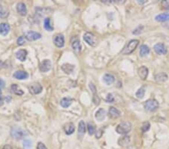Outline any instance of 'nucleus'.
Segmentation results:
<instances>
[{
    "label": "nucleus",
    "instance_id": "f257e3e1",
    "mask_svg": "<svg viewBox=\"0 0 169 149\" xmlns=\"http://www.w3.org/2000/svg\"><path fill=\"white\" fill-rule=\"evenodd\" d=\"M138 43H139V41L136 40V39L130 41L126 45L125 48H123V51H121V53L123 54V55H126V54H129V53H132L138 45Z\"/></svg>",
    "mask_w": 169,
    "mask_h": 149
},
{
    "label": "nucleus",
    "instance_id": "f03ea898",
    "mask_svg": "<svg viewBox=\"0 0 169 149\" xmlns=\"http://www.w3.org/2000/svg\"><path fill=\"white\" fill-rule=\"evenodd\" d=\"M132 130V124L129 121H123L117 125L116 128L117 132L119 134H126Z\"/></svg>",
    "mask_w": 169,
    "mask_h": 149
},
{
    "label": "nucleus",
    "instance_id": "7ed1b4c3",
    "mask_svg": "<svg viewBox=\"0 0 169 149\" xmlns=\"http://www.w3.org/2000/svg\"><path fill=\"white\" fill-rule=\"evenodd\" d=\"M159 108V103L156 99H148L144 103V109L148 112H154Z\"/></svg>",
    "mask_w": 169,
    "mask_h": 149
},
{
    "label": "nucleus",
    "instance_id": "20e7f679",
    "mask_svg": "<svg viewBox=\"0 0 169 149\" xmlns=\"http://www.w3.org/2000/svg\"><path fill=\"white\" fill-rule=\"evenodd\" d=\"M11 136L16 139H20L26 135L25 133V130L20 127H13L11 130Z\"/></svg>",
    "mask_w": 169,
    "mask_h": 149
},
{
    "label": "nucleus",
    "instance_id": "39448f33",
    "mask_svg": "<svg viewBox=\"0 0 169 149\" xmlns=\"http://www.w3.org/2000/svg\"><path fill=\"white\" fill-rule=\"evenodd\" d=\"M83 39L87 44L91 45V46L95 47L96 45V39L93 33H90V32L86 33L83 35Z\"/></svg>",
    "mask_w": 169,
    "mask_h": 149
},
{
    "label": "nucleus",
    "instance_id": "423d86ee",
    "mask_svg": "<svg viewBox=\"0 0 169 149\" xmlns=\"http://www.w3.org/2000/svg\"><path fill=\"white\" fill-rule=\"evenodd\" d=\"M72 47L73 48L74 51L76 53H80L81 50V44L80 40L77 39V36L72 37Z\"/></svg>",
    "mask_w": 169,
    "mask_h": 149
},
{
    "label": "nucleus",
    "instance_id": "0eeeda50",
    "mask_svg": "<svg viewBox=\"0 0 169 149\" xmlns=\"http://www.w3.org/2000/svg\"><path fill=\"white\" fill-rule=\"evenodd\" d=\"M51 62L49 60H44L39 65L40 71L42 72H47L51 69Z\"/></svg>",
    "mask_w": 169,
    "mask_h": 149
},
{
    "label": "nucleus",
    "instance_id": "6e6552de",
    "mask_svg": "<svg viewBox=\"0 0 169 149\" xmlns=\"http://www.w3.org/2000/svg\"><path fill=\"white\" fill-rule=\"evenodd\" d=\"M53 42L55 44V45L58 48H63L64 46L65 39L64 36L62 34H57L53 38Z\"/></svg>",
    "mask_w": 169,
    "mask_h": 149
},
{
    "label": "nucleus",
    "instance_id": "1a4fd4ad",
    "mask_svg": "<svg viewBox=\"0 0 169 149\" xmlns=\"http://www.w3.org/2000/svg\"><path fill=\"white\" fill-rule=\"evenodd\" d=\"M154 51L156 53H158L159 55H163L167 53V48L163 43H158L155 44Z\"/></svg>",
    "mask_w": 169,
    "mask_h": 149
},
{
    "label": "nucleus",
    "instance_id": "9d476101",
    "mask_svg": "<svg viewBox=\"0 0 169 149\" xmlns=\"http://www.w3.org/2000/svg\"><path fill=\"white\" fill-rule=\"evenodd\" d=\"M30 91L32 94H39L42 91V87L39 83H33L29 87Z\"/></svg>",
    "mask_w": 169,
    "mask_h": 149
},
{
    "label": "nucleus",
    "instance_id": "9b49d317",
    "mask_svg": "<svg viewBox=\"0 0 169 149\" xmlns=\"http://www.w3.org/2000/svg\"><path fill=\"white\" fill-rule=\"evenodd\" d=\"M26 38L29 41H35L37 40V39H41V35L40 33H36V32L30 31L26 33Z\"/></svg>",
    "mask_w": 169,
    "mask_h": 149
},
{
    "label": "nucleus",
    "instance_id": "f8f14e48",
    "mask_svg": "<svg viewBox=\"0 0 169 149\" xmlns=\"http://www.w3.org/2000/svg\"><path fill=\"white\" fill-rule=\"evenodd\" d=\"M14 78H17L18 80H24L28 78L29 77V75H28L27 72H26L25 71H22V70H19L14 73Z\"/></svg>",
    "mask_w": 169,
    "mask_h": 149
},
{
    "label": "nucleus",
    "instance_id": "ddd939ff",
    "mask_svg": "<svg viewBox=\"0 0 169 149\" xmlns=\"http://www.w3.org/2000/svg\"><path fill=\"white\" fill-rule=\"evenodd\" d=\"M138 76L141 80H146L148 76V69L146 66H141L138 69Z\"/></svg>",
    "mask_w": 169,
    "mask_h": 149
},
{
    "label": "nucleus",
    "instance_id": "4468645a",
    "mask_svg": "<svg viewBox=\"0 0 169 149\" xmlns=\"http://www.w3.org/2000/svg\"><path fill=\"white\" fill-rule=\"evenodd\" d=\"M17 11L21 16H26L27 14L26 5L23 2H20L17 5Z\"/></svg>",
    "mask_w": 169,
    "mask_h": 149
},
{
    "label": "nucleus",
    "instance_id": "2eb2a0df",
    "mask_svg": "<svg viewBox=\"0 0 169 149\" xmlns=\"http://www.w3.org/2000/svg\"><path fill=\"white\" fill-rule=\"evenodd\" d=\"M10 31L9 25L6 23H2L0 24V34L2 35H6Z\"/></svg>",
    "mask_w": 169,
    "mask_h": 149
},
{
    "label": "nucleus",
    "instance_id": "dca6fc26",
    "mask_svg": "<svg viewBox=\"0 0 169 149\" xmlns=\"http://www.w3.org/2000/svg\"><path fill=\"white\" fill-rule=\"evenodd\" d=\"M26 56H27V51H26V50H19L16 53V57L19 60L22 61V62L26 60Z\"/></svg>",
    "mask_w": 169,
    "mask_h": 149
},
{
    "label": "nucleus",
    "instance_id": "f3484780",
    "mask_svg": "<svg viewBox=\"0 0 169 149\" xmlns=\"http://www.w3.org/2000/svg\"><path fill=\"white\" fill-rule=\"evenodd\" d=\"M156 20L159 21V22H165V21H168L169 20V12L166 13H162L158 15L155 17Z\"/></svg>",
    "mask_w": 169,
    "mask_h": 149
},
{
    "label": "nucleus",
    "instance_id": "a211bd4d",
    "mask_svg": "<svg viewBox=\"0 0 169 149\" xmlns=\"http://www.w3.org/2000/svg\"><path fill=\"white\" fill-rule=\"evenodd\" d=\"M109 114H110L112 118H119L120 116H121V113L119 112L118 109H117L116 108H114V107H110V109H109Z\"/></svg>",
    "mask_w": 169,
    "mask_h": 149
},
{
    "label": "nucleus",
    "instance_id": "6ab92c4d",
    "mask_svg": "<svg viewBox=\"0 0 169 149\" xmlns=\"http://www.w3.org/2000/svg\"><path fill=\"white\" fill-rule=\"evenodd\" d=\"M64 130H65V132H66V133L67 135H71L74 132L75 128H74V125L73 123H68L65 125Z\"/></svg>",
    "mask_w": 169,
    "mask_h": 149
},
{
    "label": "nucleus",
    "instance_id": "aec40b11",
    "mask_svg": "<svg viewBox=\"0 0 169 149\" xmlns=\"http://www.w3.org/2000/svg\"><path fill=\"white\" fill-rule=\"evenodd\" d=\"M96 118L99 121H102L105 118V111L103 109H99L96 113Z\"/></svg>",
    "mask_w": 169,
    "mask_h": 149
},
{
    "label": "nucleus",
    "instance_id": "412c9836",
    "mask_svg": "<svg viewBox=\"0 0 169 149\" xmlns=\"http://www.w3.org/2000/svg\"><path fill=\"white\" fill-rule=\"evenodd\" d=\"M103 80H104V81H105V83L106 84V85H112L113 83L114 82L115 78H114V77L112 76V75L106 74V75H105V76L103 77Z\"/></svg>",
    "mask_w": 169,
    "mask_h": 149
},
{
    "label": "nucleus",
    "instance_id": "4be33fe9",
    "mask_svg": "<svg viewBox=\"0 0 169 149\" xmlns=\"http://www.w3.org/2000/svg\"><path fill=\"white\" fill-rule=\"evenodd\" d=\"M44 27L46 30L49 32H51L53 30V27L51 25V21H50V19L47 17V18L44 19Z\"/></svg>",
    "mask_w": 169,
    "mask_h": 149
},
{
    "label": "nucleus",
    "instance_id": "5701e85b",
    "mask_svg": "<svg viewBox=\"0 0 169 149\" xmlns=\"http://www.w3.org/2000/svg\"><path fill=\"white\" fill-rule=\"evenodd\" d=\"M72 99H70L68 97H64L63 99H62V100L60 101V105L61 106L63 107V108H68V106H70V105L72 104Z\"/></svg>",
    "mask_w": 169,
    "mask_h": 149
},
{
    "label": "nucleus",
    "instance_id": "b1692460",
    "mask_svg": "<svg viewBox=\"0 0 169 149\" xmlns=\"http://www.w3.org/2000/svg\"><path fill=\"white\" fill-rule=\"evenodd\" d=\"M150 53V48L145 45V44H143L140 48V55L141 57H144V56L147 55L148 53Z\"/></svg>",
    "mask_w": 169,
    "mask_h": 149
},
{
    "label": "nucleus",
    "instance_id": "393cba45",
    "mask_svg": "<svg viewBox=\"0 0 169 149\" xmlns=\"http://www.w3.org/2000/svg\"><path fill=\"white\" fill-rule=\"evenodd\" d=\"M11 90L14 94H17V95H23V91L21 89L19 88V87L17 85H15V84L11 85Z\"/></svg>",
    "mask_w": 169,
    "mask_h": 149
},
{
    "label": "nucleus",
    "instance_id": "a878e982",
    "mask_svg": "<svg viewBox=\"0 0 169 149\" xmlns=\"http://www.w3.org/2000/svg\"><path fill=\"white\" fill-rule=\"evenodd\" d=\"M155 78H156V81H161V82H163V81H167L168 79V76L166 73H159L157 75H156L155 76Z\"/></svg>",
    "mask_w": 169,
    "mask_h": 149
},
{
    "label": "nucleus",
    "instance_id": "bb28decb",
    "mask_svg": "<svg viewBox=\"0 0 169 149\" xmlns=\"http://www.w3.org/2000/svg\"><path fill=\"white\" fill-rule=\"evenodd\" d=\"M85 132H86V125H85L84 122L81 121L78 124V133L81 136H83Z\"/></svg>",
    "mask_w": 169,
    "mask_h": 149
},
{
    "label": "nucleus",
    "instance_id": "cd10ccee",
    "mask_svg": "<svg viewBox=\"0 0 169 149\" xmlns=\"http://www.w3.org/2000/svg\"><path fill=\"white\" fill-rule=\"evenodd\" d=\"M129 141H130V140H129V136H124L123 138L120 139L119 140V142H118V143H119V146H126L127 144L129 143Z\"/></svg>",
    "mask_w": 169,
    "mask_h": 149
},
{
    "label": "nucleus",
    "instance_id": "c85d7f7f",
    "mask_svg": "<svg viewBox=\"0 0 169 149\" xmlns=\"http://www.w3.org/2000/svg\"><path fill=\"white\" fill-rule=\"evenodd\" d=\"M8 16V11L5 8L0 6V17L5 18Z\"/></svg>",
    "mask_w": 169,
    "mask_h": 149
},
{
    "label": "nucleus",
    "instance_id": "c756f323",
    "mask_svg": "<svg viewBox=\"0 0 169 149\" xmlns=\"http://www.w3.org/2000/svg\"><path fill=\"white\" fill-rule=\"evenodd\" d=\"M144 94H145V88H144V87H141L136 93V96L138 98H140V99H141L144 96Z\"/></svg>",
    "mask_w": 169,
    "mask_h": 149
},
{
    "label": "nucleus",
    "instance_id": "7c9ffc66",
    "mask_svg": "<svg viewBox=\"0 0 169 149\" xmlns=\"http://www.w3.org/2000/svg\"><path fill=\"white\" fill-rule=\"evenodd\" d=\"M87 128H88V132L90 135H93L95 133V127L92 123H88L87 125Z\"/></svg>",
    "mask_w": 169,
    "mask_h": 149
},
{
    "label": "nucleus",
    "instance_id": "2f4dec72",
    "mask_svg": "<svg viewBox=\"0 0 169 149\" xmlns=\"http://www.w3.org/2000/svg\"><path fill=\"white\" fill-rule=\"evenodd\" d=\"M143 30V26H139L136 28L135 30L134 31L132 32V33L134 34V35H139V34H141V33H142Z\"/></svg>",
    "mask_w": 169,
    "mask_h": 149
},
{
    "label": "nucleus",
    "instance_id": "473e14b6",
    "mask_svg": "<svg viewBox=\"0 0 169 149\" xmlns=\"http://www.w3.org/2000/svg\"><path fill=\"white\" fill-rule=\"evenodd\" d=\"M94 104L96 105H99L100 103V99L96 94H93V99H92Z\"/></svg>",
    "mask_w": 169,
    "mask_h": 149
},
{
    "label": "nucleus",
    "instance_id": "72a5a7b5",
    "mask_svg": "<svg viewBox=\"0 0 169 149\" xmlns=\"http://www.w3.org/2000/svg\"><path fill=\"white\" fill-rule=\"evenodd\" d=\"M150 125L149 122H145L143 123V126H142V131L147 132L150 129Z\"/></svg>",
    "mask_w": 169,
    "mask_h": 149
},
{
    "label": "nucleus",
    "instance_id": "f704fd0d",
    "mask_svg": "<svg viewBox=\"0 0 169 149\" xmlns=\"http://www.w3.org/2000/svg\"><path fill=\"white\" fill-rule=\"evenodd\" d=\"M32 145V142L30 139H24L23 140V146L25 148H30Z\"/></svg>",
    "mask_w": 169,
    "mask_h": 149
},
{
    "label": "nucleus",
    "instance_id": "c9c22d12",
    "mask_svg": "<svg viewBox=\"0 0 169 149\" xmlns=\"http://www.w3.org/2000/svg\"><path fill=\"white\" fill-rule=\"evenodd\" d=\"M17 42L18 45H23L24 43L26 42V39H25V38H24L23 36H20L18 39H17Z\"/></svg>",
    "mask_w": 169,
    "mask_h": 149
},
{
    "label": "nucleus",
    "instance_id": "e433bc0d",
    "mask_svg": "<svg viewBox=\"0 0 169 149\" xmlns=\"http://www.w3.org/2000/svg\"><path fill=\"white\" fill-rule=\"evenodd\" d=\"M162 5L164 7V8L166 9H169V1L168 0H166V1H162Z\"/></svg>",
    "mask_w": 169,
    "mask_h": 149
},
{
    "label": "nucleus",
    "instance_id": "4c0bfd02",
    "mask_svg": "<svg viewBox=\"0 0 169 149\" xmlns=\"http://www.w3.org/2000/svg\"><path fill=\"white\" fill-rule=\"evenodd\" d=\"M37 149H48L47 147L44 146V144H43L42 142H39L38 145H37Z\"/></svg>",
    "mask_w": 169,
    "mask_h": 149
},
{
    "label": "nucleus",
    "instance_id": "58836bf2",
    "mask_svg": "<svg viewBox=\"0 0 169 149\" xmlns=\"http://www.w3.org/2000/svg\"><path fill=\"white\" fill-rule=\"evenodd\" d=\"M90 88L91 89V91H92V94H96V88L95 85L92 83H90Z\"/></svg>",
    "mask_w": 169,
    "mask_h": 149
},
{
    "label": "nucleus",
    "instance_id": "ea45409f",
    "mask_svg": "<svg viewBox=\"0 0 169 149\" xmlns=\"http://www.w3.org/2000/svg\"><path fill=\"white\" fill-rule=\"evenodd\" d=\"M106 100L108 102H109V103H112L113 101H114V97H113L112 94H108V96H107V99Z\"/></svg>",
    "mask_w": 169,
    "mask_h": 149
},
{
    "label": "nucleus",
    "instance_id": "a19ab883",
    "mask_svg": "<svg viewBox=\"0 0 169 149\" xmlns=\"http://www.w3.org/2000/svg\"><path fill=\"white\" fill-rule=\"evenodd\" d=\"M102 132H103V130H98L97 132H96V137L97 139H99L101 138V136H102Z\"/></svg>",
    "mask_w": 169,
    "mask_h": 149
},
{
    "label": "nucleus",
    "instance_id": "79ce46f5",
    "mask_svg": "<svg viewBox=\"0 0 169 149\" xmlns=\"http://www.w3.org/2000/svg\"><path fill=\"white\" fill-rule=\"evenodd\" d=\"M4 87H5V82L2 79H0V90L3 88Z\"/></svg>",
    "mask_w": 169,
    "mask_h": 149
},
{
    "label": "nucleus",
    "instance_id": "37998d69",
    "mask_svg": "<svg viewBox=\"0 0 169 149\" xmlns=\"http://www.w3.org/2000/svg\"><path fill=\"white\" fill-rule=\"evenodd\" d=\"M3 149H13L11 147V146H9V145H6V146H4Z\"/></svg>",
    "mask_w": 169,
    "mask_h": 149
},
{
    "label": "nucleus",
    "instance_id": "c03bdc74",
    "mask_svg": "<svg viewBox=\"0 0 169 149\" xmlns=\"http://www.w3.org/2000/svg\"><path fill=\"white\" fill-rule=\"evenodd\" d=\"M3 103H4V99L2 97V96H1V97H0V106L3 105Z\"/></svg>",
    "mask_w": 169,
    "mask_h": 149
},
{
    "label": "nucleus",
    "instance_id": "a18cd8bd",
    "mask_svg": "<svg viewBox=\"0 0 169 149\" xmlns=\"http://www.w3.org/2000/svg\"><path fill=\"white\" fill-rule=\"evenodd\" d=\"M146 1H143V0H141V1H138V3L140 4H143V3H145Z\"/></svg>",
    "mask_w": 169,
    "mask_h": 149
},
{
    "label": "nucleus",
    "instance_id": "49530a36",
    "mask_svg": "<svg viewBox=\"0 0 169 149\" xmlns=\"http://www.w3.org/2000/svg\"><path fill=\"white\" fill-rule=\"evenodd\" d=\"M2 62L0 60V69H1V68H2Z\"/></svg>",
    "mask_w": 169,
    "mask_h": 149
},
{
    "label": "nucleus",
    "instance_id": "de8ad7c7",
    "mask_svg": "<svg viewBox=\"0 0 169 149\" xmlns=\"http://www.w3.org/2000/svg\"><path fill=\"white\" fill-rule=\"evenodd\" d=\"M1 95H2V92H1V90H0V97H1Z\"/></svg>",
    "mask_w": 169,
    "mask_h": 149
}]
</instances>
